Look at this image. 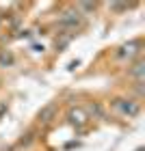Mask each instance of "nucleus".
Masks as SVG:
<instances>
[{"instance_id": "nucleus-1", "label": "nucleus", "mask_w": 145, "mask_h": 151, "mask_svg": "<svg viewBox=\"0 0 145 151\" xmlns=\"http://www.w3.org/2000/svg\"><path fill=\"white\" fill-rule=\"evenodd\" d=\"M113 110L123 116V119H132V116H136L141 112V106L136 99H126V97H117L113 99Z\"/></svg>"}, {"instance_id": "nucleus-2", "label": "nucleus", "mask_w": 145, "mask_h": 151, "mask_svg": "<svg viewBox=\"0 0 145 151\" xmlns=\"http://www.w3.org/2000/svg\"><path fill=\"white\" fill-rule=\"evenodd\" d=\"M139 54H141V41L136 39V41H130V43H123V45L117 47L115 58L121 60V63H130V60H134Z\"/></svg>"}, {"instance_id": "nucleus-3", "label": "nucleus", "mask_w": 145, "mask_h": 151, "mask_svg": "<svg viewBox=\"0 0 145 151\" xmlns=\"http://www.w3.org/2000/svg\"><path fill=\"white\" fill-rule=\"evenodd\" d=\"M80 15H82V13H80V11H76V9L65 11L63 15H61V26H63V28H67V30L78 28V24H80Z\"/></svg>"}, {"instance_id": "nucleus-4", "label": "nucleus", "mask_w": 145, "mask_h": 151, "mask_svg": "<svg viewBox=\"0 0 145 151\" xmlns=\"http://www.w3.org/2000/svg\"><path fill=\"white\" fill-rule=\"evenodd\" d=\"M128 76H130V80L134 82V86H143V82H145V63H143L141 58L130 67Z\"/></svg>"}, {"instance_id": "nucleus-5", "label": "nucleus", "mask_w": 145, "mask_h": 151, "mask_svg": "<svg viewBox=\"0 0 145 151\" xmlns=\"http://www.w3.org/2000/svg\"><path fill=\"white\" fill-rule=\"evenodd\" d=\"M67 121H70L72 125H76V127H82V125H87L89 114H87L85 108H70V112H67Z\"/></svg>"}, {"instance_id": "nucleus-6", "label": "nucleus", "mask_w": 145, "mask_h": 151, "mask_svg": "<svg viewBox=\"0 0 145 151\" xmlns=\"http://www.w3.org/2000/svg\"><path fill=\"white\" fill-rule=\"evenodd\" d=\"M54 112H57V106H54V104H48L44 110L39 112V121H41V123H50L52 116H54Z\"/></svg>"}, {"instance_id": "nucleus-7", "label": "nucleus", "mask_w": 145, "mask_h": 151, "mask_svg": "<svg viewBox=\"0 0 145 151\" xmlns=\"http://www.w3.org/2000/svg\"><path fill=\"white\" fill-rule=\"evenodd\" d=\"M78 9H82V11H95V4H91V2H82V4H78ZM76 9V11H78Z\"/></svg>"}, {"instance_id": "nucleus-8", "label": "nucleus", "mask_w": 145, "mask_h": 151, "mask_svg": "<svg viewBox=\"0 0 145 151\" xmlns=\"http://www.w3.org/2000/svg\"><path fill=\"white\" fill-rule=\"evenodd\" d=\"M2 112H7V101H2V104H0V116H2Z\"/></svg>"}, {"instance_id": "nucleus-9", "label": "nucleus", "mask_w": 145, "mask_h": 151, "mask_svg": "<svg viewBox=\"0 0 145 151\" xmlns=\"http://www.w3.org/2000/svg\"><path fill=\"white\" fill-rule=\"evenodd\" d=\"M136 151H143V149H136Z\"/></svg>"}]
</instances>
